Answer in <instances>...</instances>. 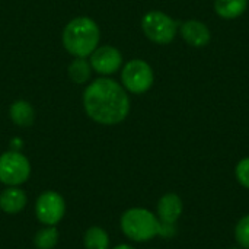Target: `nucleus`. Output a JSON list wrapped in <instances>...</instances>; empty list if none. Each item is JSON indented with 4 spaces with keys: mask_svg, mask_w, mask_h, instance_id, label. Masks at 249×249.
<instances>
[{
    "mask_svg": "<svg viewBox=\"0 0 249 249\" xmlns=\"http://www.w3.org/2000/svg\"><path fill=\"white\" fill-rule=\"evenodd\" d=\"M86 114L96 123L112 125L125 120L130 112V98L125 89L112 79L93 80L83 93Z\"/></svg>",
    "mask_w": 249,
    "mask_h": 249,
    "instance_id": "obj_1",
    "label": "nucleus"
},
{
    "mask_svg": "<svg viewBox=\"0 0 249 249\" xmlns=\"http://www.w3.org/2000/svg\"><path fill=\"white\" fill-rule=\"evenodd\" d=\"M99 28L86 16L71 19L63 31V45L74 57H89L99 44Z\"/></svg>",
    "mask_w": 249,
    "mask_h": 249,
    "instance_id": "obj_2",
    "label": "nucleus"
},
{
    "mask_svg": "<svg viewBox=\"0 0 249 249\" xmlns=\"http://www.w3.org/2000/svg\"><path fill=\"white\" fill-rule=\"evenodd\" d=\"M124 235L136 242H147L160 233V220L146 209H130L121 216Z\"/></svg>",
    "mask_w": 249,
    "mask_h": 249,
    "instance_id": "obj_3",
    "label": "nucleus"
},
{
    "mask_svg": "<svg viewBox=\"0 0 249 249\" xmlns=\"http://www.w3.org/2000/svg\"><path fill=\"white\" fill-rule=\"evenodd\" d=\"M144 35L156 44H169L178 32V22L160 10H150L142 19Z\"/></svg>",
    "mask_w": 249,
    "mask_h": 249,
    "instance_id": "obj_4",
    "label": "nucleus"
},
{
    "mask_svg": "<svg viewBox=\"0 0 249 249\" xmlns=\"http://www.w3.org/2000/svg\"><path fill=\"white\" fill-rule=\"evenodd\" d=\"M153 79L155 76L152 67L146 61L139 58L128 61L121 73V80L124 88L136 95L147 92L153 85Z\"/></svg>",
    "mask_w": 249,
    "mask_h": 249,
    "instance_id": "obj_5",
    "label": "nucleus"
},
{
    "mask_svg": "<svg viewBox=\"0 0 249 249\" xmlns=\"http://www.w3.org/2000/svg\"><path fill=\"white\" fill-rule=\"evenodd\" d=\"M31 174L29 160L19 152H6L0 156V182L16 187L23 184Z\"/></svg>",
    "mask_w": 249,
    "mask_h": 249,
    "instance_id": "obj_6",
    "label": "nucleus"
},
{
    "mask_svg": "<svg viewBox=\"0 0 249 249\" xmlns=\"http://www.w3.org/2000/svg\"><path fill=\"white\" fill-rule=\"evenodd\" d=\"M66 212V204L63 197L55 191H45L42 193L35 204V213L41 223L47 226L57 225Z\"/></svg>",
    "mask_w": 249,
    "mask_h": 249,
    "instance_id": "obj_7",
    "label": "nucleus"
},
{
    "mask_svg": "<svg viewBox=\"0 0 249 249\" xmlns=\"http://www.w3.org/2000/svg\"><path fill=\"white\" fill-rule=\"evenodd\" d=\"M121 63H123L121 53L111 45L98 47L90 54V66L99 74L107 76L115 73L121 67Z\"/></svg>",
    "mask_w": 249,
    "mask_h": 249,
    "instance_id": "obj_8",
    "label": "nucleus"
},
{
    "mask_svg": "<svg viewBox=\"0 0 249 249\" xmlns=\"http://www.w3.org/2000/svg\"><path fill=\"white\" fill-rule=\"evenodd\" d=\"M182 214V200L174 193L165 194L158 203V219L160 223L175 225Z\"/></svg>",
    "mask_w": 249,
    "mask_h": 249,
    "instance_id": "obj_9",
    "label": "nucleus"
},
{
    "mask_svg": "<svg viewBox=\"0 0 249 249\" xmlns=\"http://www.w3.org/2000/svg\"><path fill=\"white\" fill-rule=\"evenodd\" d=\"M181 35L190 45L197 48L207 45L212 38L209 28L203 22L196 19L187 20L181 25Z\"/></svg>",
    "mask_w": 249,
    "mask_h": 249,
    "instance_id": "obj_10",
    "label": "nucleus"
},
{
    "mask_svg": "<svg viewBox=\"0 0 249 249\" xmlns=\"http://www.w3.org/2000/svg\"><path fill=\"white\" fill-rule=\"evenodd\" d=\"M26 206V196L22 190L10 187L0 194V209L4 213H19Z\"/></svg>",
    "mask_w": 249,
    "mask_h": 249,
    "instance_id": "obj_11",
    "label": "nucleus"
},
{
    "mask_svg": "<svg viewBox=\"0 0 249 249\" xmlns=\"http://www.w3.org/2000/svg\"><path fill=\"white\" fill-rule=\"evenodd\" d=\"M9 115L16 125L29 127L35 120V111L32 105L26 101H16L12 104Z\"/></svg>",
    "mask_w": 249,
    "mask_h": 249,
    "instance_id": "obj_12",
    "label": "nucleus"
},
{
    "mask_svg": "<svg viewBox=\"0 0 249 249\" xmlns=\"http://www.w3.org/2000/svg\"><path fill=\"white\" fill-rule=\"evenodd\" d=\"M248 7V0H216L214 10L225 19H235L241 16Z\"/></svg>",
    "mask_w": 249,
    "mask_h": 249,
    "instance_id": "obj_13",
    "label": "nucleus"
},
{
    "mask_svg": "<svg viewBox=\"0 0 249 249\" xmlns=\"http://www.w3.org/2000/svg\"><path fill=\"white\" fill-rule=\"evenodd\" d=\"M90 76H92V66L90 61H88L85 57H76L69 64V77L74 83L83 85L90 79Z\"/></svg>",
    "mask_w": 249,
    "mask_h": 249,
    "instance_id": "obj_14",
    "label": "nucleus"
},
{
    "mask_svg": "<svg viewBox=\"0 0 249 249\" xmlns=\"http://www.w3.org/2000/svg\"><path fill=\"white\" fill-rule=\"evenodd\" d=\"M83 244L86 249H108L109 238H108V233L102 228L93 226V228H89L88 232L85 233Z\"/></svg>",
    "mask_w": 249,
    "mask_h": 249,
    "instance_id": "obj_15",
    "label": "nucleus"
},
{
    "mask_svg": "<svg viewBox=\"0 0 249 249\" xmlns=\"http://www.w3.org/2000/svg\"><path fill=\"white\" fill-rule=\"evenodd\" d=\"M58 242V231L53 226L44 228L36 232L34 238V245L38 249H53Z\"/></svg>",
    "mask_w": 249,
    "mask_h": 249,
    "instance_id": "obj_16",
    "label": "nucleus"
},
{
    "mask_svg": "<svg viewBox=\"0 0 249 249\" xmlns=\"http://www.w3.org/2000/svg\"><path fill=\"white\" fill-rule=\"evenodd\" d=\"M235 239L239 247L249 249V214L244 216L235 228Z\"/></svg>",
    "mask_w": 249,
    "mask_h": 249,
    "instance_id": "obj_17",
    "label": "nucleus"
},
{
    "mask_svg": "<svg viewBox=\"0 0 249 249\" xmlns=\"http://www.w3.org/2000/svg\"><path fill=\"white\" fill-rule=\"evenodd\" d=\"M235 175L238 182L249 190V158H244L235 168Z\"/></svg>",
    "mask_w": 249,
    "mask_h": 249,
    "instance_id": "obj_18",
    "label": "nucleus"
},
{
    "mask_svg": "<svg viewBox=\"0 0 249 249\" xmlns=\"http://www.w3.org/2000/svg\"><path fill=\"white\" fill-rule=\"evenodd\" d=\"M114 249H136V248H133V247H130V245H118V247H115Z\"/></svg>",
    "mask_w": 249,
    "mask_h": 249,
    "instance_id": "obj_19",
    "label": "nucleus"
}]
</instances>
